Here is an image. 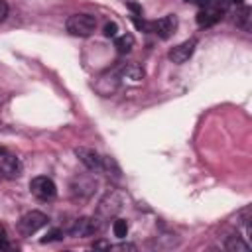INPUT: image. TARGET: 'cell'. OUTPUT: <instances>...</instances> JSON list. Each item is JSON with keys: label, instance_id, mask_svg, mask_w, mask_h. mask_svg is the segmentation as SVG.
I'll use <instances>...</instances> for the list:
<instances>
[{"label": "cell", "instance_id": "44dd1931", "mask_svg": "<svg viewBox=\"0 0 252 252\" xmlns=\"http://www.w3.org/2000/svg\"><path fill=\"white\" fill-rule=\"evenodd\" d=\"M8 18V4L4 0H0V24Z\"/></svg>", "mask_w": 252, "mask_h": 252}, {"label": "cell", "instance_id": "cb8c5ba5", "mask_svg": "<svg viewBox=\"0 0 252 252\" xmlns=\"http://www.w3.org/2000/svg\"><path fill=\"white\" fill-rule=\"evenodd\" d=\"M93 248H108V250H110V242H104V240H96V242L93 244Z\"/></svg>", "mask_w": 252, "mask_h": 252}, {"label": "cell", "instance_id": "9a60e30c", "mask_svg": "<svg viewBox=\"0 0 252 252\" xmlns=\"http://www.w3.org/2000/svg\"><path fill=\"white\" fill-rule=\"evenodd\" d=\"M100 171H104L108 177H112V179H120L122 177V171H120V165L116 163V159L114 158H110V156H104L102 158V169Z\"/></svg>", "mask_w": 252, "mask_h": 252}, {"label": "cell", "instance_id": "8992f818", "mask_svg": "<svg viewBox=\"0 0 252 252\" xmlns=\"http://www.w3.org/2000/svg\"><path fill=\"white\" fill-rule=\"evenodd\" d=\"M75 156L79 158V161L89 169V171H100L102 169V156H98V152H94L93 148H75Z\"/></svg>", "mask_w": 252, "mask_h": 252}, {"label": "cell", "instance_id": "8fae6325", "mask_svg": "<svg viewBox=\"0 0 252 252\" xmlns=\"http://www.w3.org/2000/svg\"><path fill=\"white\" fill-rule=\"evenodd\" d=\"M222 20V12L219 10H213V8H201L197 12V24L201 28H211L215 24H219Z\"/></svg>", "mask_w": 252, "mask_h": 252}, {"label": "cell", "instance_id": "d4e9b609", "mask_svg": "<svg viewBox=\"0 0 252 252\" xmlns=\"http://www.w3.org/2000/svg\"><path fill=\"white\" fill-rule=\"evenodd\" d=\"M185 2H189V4H197L199 8H203V6H205V0H185Z\"/></svg>", "mask_w": 252, "mask_h": 252}, {"label": "cell", "instance_id": "2e32d148", "mask_svg": "<svg viewBox=\"0 0 252 252\" xmlns=\"http://www.w3.org/2000/svg\"><path fill=\"white\" fill-rule=\"evenodd\" d=\"M224 248L226 250H230V252H248L250 250V246L238 236V234H232V236H228L226 238V242H224Z\"/></svg>", "mask_w": 252, "mask_h": 252}, {"label": "cell", "instance_id": "7a4b0ae2", "mask_svg": "<svg viewBox=\"0 0 252 252\" xmlns=\"http://www.w3.org/2000/svg\"><path fill=\"white\" fill-rule=\"evenodd\" d=\"M122 205H124V197L116 191V189H110L96 205V217L98 219H110L114 215H118L122 211Z\"/></svg>", "mask_w": 252, "mask_h": 252}, {"label": "cell", "instance_id": "52a82bcc", "mask_svg": "<svg viewBox=\"0 0 252 252\" xmlns=\"http://www.w3.org/2000/svg\"><path fill=\"white\" fill-rule=\"evenodd\" d=\"M195 47H197V39H193V37H191V39H185V41H181L179 45H175L173 49H169L167 57H169V61L181 65V63H185V61L193 55Z\"/></svg>", "mask_w": 252, "mask_h": 252}, {"label": "cell", "instance_id": "ac0fdd59", "mask_svg": "<svg viewBox=\"0 0 252 252\" xmlns=\"http://www.w3.org/2000/svg\"><path fill=\"white\" fill-rule=\"evenodd\" d=\"M102 33H104V37H116L118 35V24L116 22H106L104 28H102Z\"/></svg>", "mask_w": 252, "mask_h": 252}, {"label": "cell", "instance_id": "ffe728a7", "mask_svg": "<svg viewBox=\"0 0 252 252\" xmlns=\"http://www.w3.org/2000/svg\"><path fill=\"white\" fill-rule=\"evenodd\" d=\"M124 2H126V6L130 8L132 16H142V6H140L138 2H134V0H124Z\"/></svg>", "mask_w": 252, "mask_h": 252}, {"label": "cell", "instance_id": "3957f363", "mask_svg": "<svg viewBox=\"0 0 252 252\" xmlns=\"http://www.w3.org/2000/svg\"><path fill=\"white\" fill-rule=\"evenodd\" d=\"M30 191H32V195H33L35 199H39V201H51V199H55V195H57V185H55V181H53L51 177H47V175H37V177H33V179L30 181Z\"/></svg>", "mask_w": 252, "mask_h": 252}, {"label": "cell", "instance_id": "ba28073f", "mask_svg": "<svg viewBox=\"0 0 252 252\" xmlns=\"http://www.w3.org/2000/svg\"><path fill=\"white\" fill-rule=\"evenodd\" d=\"M152 30H154L161 39H169V37L175 33V30H177V16H175V14H167V16H163V18L156 20V22L152 24Z\"/></svg>", "mask_w": 252, "mask_h": 252}, {"label": "cell", "instance_id": "d6986e66", "mask_svg": "<svg viewBox=\"0 0 252 252\" xmlns=\"http://www.w3.org/2000/svg\"><path fill=\"white\" fill-rule=\"evenodd\" d=\"M61 238H63V230L51 228V230H47L45 238H41V242H53V240H61Z\"/></svg>", "mask_w": 252, "mask_h": 252}, {"label": "cell", "instance_id": "30bf717a", "mask_svg": "<svg viewBox=\"0 0 252 252\" xmlns=\"http://www.w3.org/2000/svg\"><path fill=\"white\" fill-rule=\"evenodd\" d=\"M144 77H146V73L138 63H126V65H122L118 69V79L124 81V83H130V85L142 83Z\"/></svg>", "mask_w": 252, "mask_h": 252}, {"label": "cell", "instance_id": "83f0119b", "mask_svg": "<svg viewBox=\"0 0 252 252\" xmlns=\"http://www.w3.org/2000/svg\"><path fill=\"white\" fill-rule=\"evenodd\" d=\"M0 181H2V171H0Z\"/></svg>", "mask_w": 252, "mask_h": 252}, {"label": "cell", "instance_id": "4316f807", "mask_svg": "<svg viewBox=\"0 0 252 252\" xmlns=\"http://www.w3.org/2000/svg\"><path fill=\"white\" fill-rule=\"evenodd\" d=\"M0 156H4V150H2V148H0Z\"/></svg>", "mask_w": 252, "mask_h": 252}, {"label": "cell", "instance_id": "484cf974", "mask_svg": "<svg viewBox=\"0 0 252 252\" xmlns=\"http://www.w3.org/2000/svg\"><path fill=\"white\" fill-rule=\"evenodd\" d=\"M228 4H236V6H244V0H228Z\"/></svg>", "mask_w": 252, "mask_h": 252}, {"label": "cell", "instance_id": "4fadbf2b", "mask_svg": "<svg viewBox=\"0 0 252 252\" xmlns=\"http://www.w3.org/2000/svg\"><path fill=\"white\" fill-rule=\"evenodd\" d=\"M71 189H73V195H79V197H89L94 189V181L91 177H77L73 183H71Z\"/></svg>", "mask_w": 252, "mask_h": 252}, {"label": "cell", "instance_id": "603a6c76", "mask_svg": "<svg viewBox=\"0 0 252 252\" xmlns=\"http://www.w3.org/2000/svg\"><path fill=\"white\" fill-rule=\"evenodd\" d=\"M2 248H8V242H6V232H4V228L0 226V250Z\"/></svg>", "mask_w": 252, "mask_h": 252}, {"label": "cell", "instance_id": "e0dca14e", "mask_svg": "<svg viewBox=\"0 0 252 252\" xmlns=\"http://www.w3.org/2000/svg\"><path fill=\"white\" fill-rule=\"evenodd\" d=\"M128 222L124 220V219H116L114 222H112V232H114V236L116 238H126L128 236Z\"/></svg>", "mask_w": 252, "mask_h": 252}, {"label": "cell", "instance_id": "5bb4252c", "mask_svg": "<svg viewBox=\"0 0 252 252\" xmlns=\"http://www.w3.org/2000/svg\"><path fill=\"white\" fill-rule=\"evenodd\" d=\"M114 47H116V51H118L120 55L132 51V47H134V35H132V33L116 35V37H114Z\"/></svg>", "mask_w": 252, "mask_h": 252}, {"label": "cell", "instance_id": "9c48e42d", "mask_svg": "<svg viewBox=\"0 0 252 252\" xmlns=\"http://www.w3.org/2000/svg\"><path fill=\"white\" fill-rule=\"evenodd\" d=\"M0 171H2V177H6V179H16V177L22 175L24 165H22L20 158H16V156H6V154H4V158L0 159Z\"/></svg>", "mask_w": 252, "mask_h": 252}, {"label": "cell", "instance_id": "7c38bea8", "mask_svg": "<svg viewBox=\"0 0 252 252\" xmlns=\"http://www.w3.org/2000/svg\"><path fill=\"white\" fill-rule=\"evenodd\" d=\"M234 26L244 30V32H250L252 28V8L250 6H238L236 10V16H234Z\"/></svg>", "mask_w": 252, "mask_h": 252}, {"label": "cell", "instance_id": "5b68a950", "mask_svg": "<svg viewBox=\"0 0 252 252\" xmlns=\"http://www.w3.org/2000/svg\"><path fill=\"white\" fill-rule=\"evenodd\" d=\"M100 228H102V222H100L98 217H81V219H77V220L73 222L71 234L85 238V236H93V234L98 232Z\"/></svg>", "mask_w": 252, "mask_h": 252}, {"label": "cell", "instance_id": "6da1fadb", "mask_svg": "<svg viewBox=\"0 0 252 252\" xmlns=\"http://www.w3.org/2000/svg\"><path fill=\"white\" fill-rule=\"evenodd\" d=\"M65 28L75 37H89L96 30V18L91 14H73L67 18Z\"/></svg>", "mask_w": 252, "mask_h": 252}, {"label": "cell", "instance_id": "7402d4cb", "mask_svg": "<svg viewBox=\"0 0 252 252\" xmlns=\"http://www.w3.org/2000/svg\"><path fill=\"white\" fill-rule=\"evenodd\" d=\"M110 250H136V246H134V244H128V242H126V244L122 242V244H116V246H110Z\"/></svg>", "mask_w": 252, "mask_h": 252}, {"label": "cell", "instance_id": "277c9868", "mask_svg": "<svg viewBox=\"0 0 252 252\" xmlns=\"http://www.w3.org/2000/svg\"><path fill=\"white\" fill-rule=\"evenodd\" d=\"M47 224V217L41 211H30L26 213L20 220H18V232L22 236H32L35 234L39 228H43Z\"/></svg>", "mask_w": 252, "mask_h": 252}]
</instances>
